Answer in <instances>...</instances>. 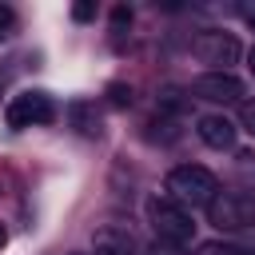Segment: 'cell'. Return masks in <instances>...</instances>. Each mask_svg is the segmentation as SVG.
Here are the masks:
<instances>
[{
  "mask_svg": "<svg viewBox=\"0 0 255 255\" xmlns=\"http://www.w3.org/2000/svg\"><path fill=\"white\" fill-rule=\"evenodd\" d=\"M68 116H72V128H76L80 135H100V112H96V104L76 100V104L68 108Z\"/></svg>",
  "mask_w": 255,
  "mask_h": 255,
  "instance_id": "cell-9",
  "label": "cell"
},
{
  "mask_svg": "<svg viewBox=\"0 0 255 255\" xmlns=\"http://www.w3.org/2000/svg\"><path fill=\"white\" fill-rule=\"evenodd\" d=\"M92 247H96V255H139L135 235H131L128 227H120V223L100 227V231L92 235Z\"/></svg>",
  "mask_w": 255,
  "mask_h": 255,
  "instance_id": "cell-8",
  "label": "cell"
},
{
  "mask_svg": "<svg viewBox=\"0 0 255 255\" xmlns=\"http://www.w3.org/2000/svg\"><path fill=\"white\" fill-rule=\"evenodd\" d=\"M12 32H16V12L8 4H0V40H8Z\"/></svg>",
  "mask_w": 255,
  "mask_h": 255,
  "instance_id": "cell-11",
  "label": "cell"
},
{
  "mask_svg": "<svg viewBox=\"0 0 255 255\" xmlns=\"http://www.w3.org/2000/svg\"><path fill=\"white\" fill-rule=\"evenodd\" d=\"M239 124H243V131L255 135V100H247V104L239 108Z\"/></svg>",
  "mask_w": 255,
  "mask_h": 255,
  "instance_id": "cell-12",
  "label": "cell"
},
{
  "mask_svg": "<svg viewBox=\"0 0 255 255\" xmlns=\"http://www.w3.org/2000/svg\"><path fill=\"white\" fill-rule=\"evenodd\" d=\"M4 120H8V128H12V131L44 128V124H52V120H56V104H52V96H48V92L32 88V92H20V96H12V100H8Z\"/></svg>",
  "mask_w": 255,
  "mask_h": 255,
  "instance_id": "cell-3",
  "label": "cell"
},
{
  "mask_svg": "<svg viewBox=\"0 0 255 255\" xmlns=\"http://www.w3.org/2000/svg\"><path fill=\"white\" fill-rule=\"evenodd\" d=\"M207 219L219 231H243V227L255 223V199L251 195H239V191H219L207 203Z\"/></svg>",
  "mask_w": 255,
  "mask_h": 255,
  "instance_id": "cell-4",
  "label": "cell"
},
{
  "mask_svg": "<svg viewBox=\"0 0 255 255\" xmlns=\"http://www.w3.org/2000/svg\"><path fill=\"white\" fill-rule=\"evenodd\" d=\"M143 211H147V223H151V231H155V239H159V243L183 247V243H191V239H195L191 211H187V207H179L175 199H167V195H151Z\"/></svg>",
  "mask_w": 255,
  "mask_h": 255,
  "instance_id": "cell-2",
  "label": "cell"
},
{
  "mask_svg": "<svg viewBox=\"0 0 255 255\" xmlns=\"http://www.w3.org/2000/svg\"><path fill=\"white\" fill-rule=\"evenodd\" d=\"M4 239H8V235H4V227H0V247H4Z\"/></svg>",
  "mask_w": 255,
  "mask_h": 255,
  "instance_id": "cell-19",
  "label": "cell"
},
{
  "mask_svg": "<svg viewBox=\"0 0 255 255\" xmlns=\"http://www.w3.org/2000/svg\"><path fill=\"white\" fill-rule=\"evenodd\" d=\"M247 187H251V199H255V167L247 163Z\"/></svg>",
  "mask_w": 255,
  "mask_h": 255,
  "instance_id": "cell-17",
  "label": "cell"
},
{
  "mask_svg": "<svg viewBox=\"0 0 255 255\" xmlns=\"http://www.w3.org/2000/svg\"><path fill=\"white\" fill-rule=\"evenodd\" d=\"M112 20H116V28L131 24V8H116V12H112Z\"/></svg>",
  "mask_w": 255,
  "mask_h": 255,
  "instance_id": "cell-16",
  "label": "cell"
},
{
  "mask_svg": "<svg viewBox=\"0 0 255 255\" xmlns=\"http://www.w3.org/2000/svg\"><path fill=\"white\" fill-rule=\"evenodd\" d=\"M151 255H183V247H171V243H159V239H155Z\"/></svg>",
  "mask_w": 255,
  "mask_h": 255,
  "instance_id": "cell-14",
  "label": "cell"
},
{
  "mask_svg": "<svg viewBox=\"0 0 255 255\" xmlns=\"http://www.w3.org/2000/svg\"><path fill=\"white\" fill-rule=\"evenodd\" d=\"M72 16L84 24V20H92V16H96V4H76V8H72Z\"/></svg>",
  "mask_w": 255,
  "mask_h": 255,
  "instance_id": "cell-13",
  "label": "cell"
},
{
  "mask_svg": "<svg viewBox=\"0 0 255 255\" xmlns=\"http://www.w3.org/2000/svg\"><path fill=\"white\" fill-rule=\"evenodd\" d=\"M247 68H251V76H255V48L247 52Z\"/></svg>",
  "mask_w": 255,
  "mask_h": 255,
  "instance_id": "cell-18",
  "label": "cell"
},
{
  "mask_svg": "<svg viewBox=\"0 0 255 255\" xmlns=\"http://www.w3.org/2000/svg\"><path fill=\"white\" fill-rule=\"evenodd\" d=\"M239 40L231 32H219V28H207L195 36V56L199 64H211V72H231V64L239 60Z\"/></svg>",
  "mask_w": 255,
  "mask_h": 255,
  "instance_id": "cell-5",
  "label": "cell"
},
{
  "mask_svg": "<svg viewBox=\"0 0 255 255\" xmlns=\"http://www.w3.org/2000/svg\"><path fill=\"white\" fill-rule=\"evenodd\" d=\"M195 135H199L211 151H231V147H235L239 128H235V120H227L223 112H207V116H199V120H195Z\"/></svg>",
  "mask_w": 255,
  "mask_h": 255,
  "instance_id": "cell-7",
  "label": "cell"
},
{
  "mask_svg": "<svg viewBox=\"0 0 255 255\" xmlns=\"http://www.w3.org/2000/svg\"><path fill=\"white\" fill-rule=\"evenodd\" d=\"M219 195V179L199 167V163H179L167 171V199H175L179 207H207L211 199Z\"/></svg>",
  "mask_w": 255,
  "mask_h": 255,
  "instance_id": "cell-1",
  "label": "cell"
},
{
  "mask_svg": "<svg viewBox=\"0 0 255 255\" xmlns=\"http://www.w3.org/2000/svg\"><path fill=\"white\" fill-rule=\"evenodd\" d=\"M239 16H243V20L255 28V0H243V4H239Z\"/></svg>",
  "mask_w": 255,
  "mask_h": 255,
  "instance_id": "cell-15",
  "label": "cell"
},
{
  "mask_svg": "<svg viewBox=\"0 0 255 255\" xmlns=\"http://www.w3.org/2000/svg\"><path fill=\"white\" fill-rule=\"evenodd\" d=\"M191 96L207 104H239L243 100V80L231 72H203L191 80Z\"/></svg>",
  "mask_w": 255,
  "mask_h": 255,
  "instance_id": "cell-6",
  "label": "cell"
},
{
  "mask_svg": "<svg viewBox=\"0 0 255 255\" xmlns=\"http://www.w3.org/2000/svg\"><path fill=\"white\" fill-rule=\"evenodd\" d=\"M195 255H255V247H239V243H203Z\"/></svg>",
  "mask_w": 255,
  "mask_h": 255,
  "instance_id": "cell-10",
  "label": "cell"
},
{
  "mask_svg": "<svg viewBox=\"0 0 255 255\" xmlns=\"http://www.w3.org/2000/svg\"><path fill=\"white\" fill-rule=\"evenodd\" d=\"M76 255H84V251H76Z\"/></svg>",
  "mask_w": 255,
  "mask_h": 255,
  "instance_id": "cell-20",
  "label": "cell"
}]
</instances>
